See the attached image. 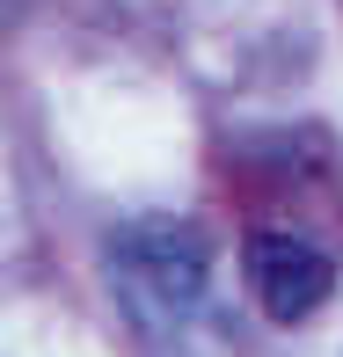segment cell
Segmentation results:
<instances>
[{
	"label": "cell",
	"mask_w": 343,
	"mask_h": 357,
	"mask_svg": "<svg viewBox=\"0 0 343 357\" xmlns=\"http://www.w3.org/2000/svg\"><path fill=\"white\" fill-rule=\"evenodd\" d=\"M249 284H256V299H263L270 321H307V314L329 306L336 263L314 241H300V234H256L249 241Z\"/></svg>",
	"instance_id": "obj_2"
},
{
	"label": "cell",
	"mask_w": 343,
	"mask_h": 357,
	"mask_svg": "<svg viewBox=\"0 0 343 357\" xmlns=\"http://www.w3.org/2000/svg\"><path fill=\"white\" fill-rule=\"evenodd\" d=\"M110 291L139 328H175L205 299V241L161 212L117 226L110 234Z\"/></svg>",
	"instance_id": "obj_1"
}]
</instances>
